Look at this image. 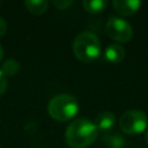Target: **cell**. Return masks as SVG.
<instances>
[{
    "label": "cell",
    "mask_w": 148,
    "mask_h": 148,
    "mask_svg": "<svg viewBox=\"0 0 148 148\" xmlns=\"http://www.w3.org/2000/svg\"><path fill=\"white\" fill-rule=\"evenodd\" d=\"M145 139H146V143H147V146H148V130H147V132H146V136H145Z\"/></svg>",
    "instance_id": "e0dca14e"
},
{
    "label": "cell",
    "mask_w": 148,
    "mask_h": 148,
    "mask_svg": "<svg viewBox=\"0 0 148 148\" xmlns=\"http://www.w3.org/2000/svg\"><path fill=\"white\" fill-rule=\"evenodd\" d=\"M126 54L125 49L119 44H110L104 51V58L111 64H118L124 60Z\"/></svg>",
    "instance_id": "52a82bcc"
},
{
    "label": "cell",
    "mask_w": 148,
    "mask_h": 148,
    "mask_svg": "<svg viewBox=\"0 0 148 148\" xmlns=\"http://www.w3.org/2000/svg\"><path fill=\"white\" fill-rule=\"evenodd\" d=\"M0 5H1V3H0Z\"/></svg>",
    "instance_id": "d6986e66"
},
{
    "label": "cell",
    "mask_w": 148,
    "mask_h": 148,
    "mask_svg": "<svg viewBox=\"0 0 148 148\" xmlns=\"http://www.w3.org/2000/svg\"><path fill=\"white\" fill-rule=\"evenodd\" d=\"M148 125V118L146 113L141 110L133 109L124 112L119 119L120 130L130 135H135L142 133Z\"/></svg>",
    "instance_id": "277c9868"
},
{
    "label": "cell",
    "mask_w": 148,
    "mask_h": 148,
    "mask_svg": "<svg viewBox=\"0 0 148 148\" xmlns=\"http://www.w3.org/2000/svg\"><path fill=\"white\" fill-rule=\"evenodd\" d=\"M98 130L88 118H77L67 126L65 139L71 148H87L97 138Z\"/></svg>",
    "instance_id": "6da1fadb"
},
{
    "label": "cell",
    "mask_w": 148,
    "mask_h": 148,
    "mask_svg": "<svg viewBox=\"0 0 148 148\" xmlns=\"http://www.w3.org/2000/svg\"><path fill=\"white\" fill-rule=\"evenodd\" d=\"M2 58H3V49H2V46L0 45V61L2 60Z\"/></svg>",
    "instance_id": "2e32d148"
},
{
    "label": "cell",
    "mask_w": 148,
    "mask_h": 148,
    "mask_svg": "<svg viewBox=\"0 0 148 148\" xmlns=\"http://www.w3.org/2000/svg\"><path fill=\"white\" fill-rule=\"evenodd\" d=\"M73 53L82 62L95 61L101 54V42L91 31L80 32L73 40Z\"/></svg>",
    "instance_id": "7a4b0ae2"
},
{
    "label": "cell",
    "mask_w": 148,
    "mask_h": 148,
    "mask_svg": "<svg viewBox=\"0 0 148 148\" xmlns=\"http://www.w3.org/2000/svg\"><path fill=\"white\" fill-rule=\"evenodd\" d=\"M7 87H8V79H7V76L2 73V71L0 69V96L6 91Z\"/></svg>",
    "instance_id": "5bb4252c"
},
{
    "label": "cell",
    "mask_w": 148,
    "mask_h": 148,
    "mask_svg": "<svg viewBox=\"0 0 148 148\" xmlns=\"http://www.w3.org/2000/svg\"><path fill=\"white\" fill-rule=\"evenodd\" d=\"M105 31L110 38L120 43L130 42L133 37L132 25L127 21L118 16H110L105 25Z\"/></svg>",
    "instance_id": "5b68a950"
},
{
    "label": "cell",
    "mask_w": 148,
    "mask_h": 148,
    "mask_svg": "<svg viewBox=\"0 0 148 148\" xmlns=\"http://www.w3.org/2000/svg\"><path fill=\"white\" fill-rule=\"evenodd\" d=\"M1 71L7 77L8 76H14L20 71V64L15 59H8L3 62L2 67H1Z\"/></svg>",
    "instance_id": "7c38bea8"
},
{
    "label": "cell",
    "mask_w": 148,
    "mask_h": 148,
    "mask_svg": "<svg viewBox=\"0 0 148 148\" xmlns=\"http://www.w3.org/2000/svg\"><path fill=\"white\" fill-rule=\"evenodd\" d=\"M104 142L108 148H124V146L126 143L125 139L118 133H112V134L105 135Z\"/></svg>",
    "instance_id": "8fae6325"
},
{
    "label": "cell",
    "mask_w": 148,
    "mask_h": 148,
    "mask_svg": "<svg viewBox=\"0 0 148 148\" xmlns=\"http://www.w3.org/2000/svg\"><path fill=\"white\" fill-rule=\"evenodd\" d=\"M82 6L88 13L97 14L103 12L106 8L108 1L106 0H84L82 1Z\"/></svg>",
    "instance_id": "9c48e42d"
},
{
    "label": "cell",
    "mask_w": 148,
    "mask_h": 148,
    "mask_svg": "<svg viewBox=\"0 0 148 148\" xmlns=\"http://www.w3.org/2000/svg\"><path fill=\"white\" fill-rule=\"evenodd\" d=\"M52 5L58 9H67L73 5V1L72 0H53Z\"/></svg>",
    "instance_id": "4fadbf2b"
},
{
    "label": "cell",
    "mask_w": 148,
    "mask_h": 148,
    "mask_svg": "<svg viewBox=\"0 0 148 148\" xmlns=\"http://www.w3.org/2000/svg\"><path fill=\"white\" fill-rule=\"evenodd\" d=\"M141 2L139 0H113V9L123 16H131L139 10Z\"/></svg>",
    "instance_id": "8992f818"
},
{
    "label": "cell",
    "mask_w": 148,
    "mask_h": 148,
    "mask_svg": "<svg viewBox=\"0 0 148 148\" xmlns=\"http://www.w3.org/2000/svg\"><path fill=\"white\" fill-rule=\"evenodd\" d=\"M47 5H49V2L45 0H27L24 2L25 8L30 13L36 14V15L43 14L47 9Z\"/></svg>",
    "instance_id": "30bf717a"
},
{
    "label": "cell",
    "mask_w": 148,
    "mask_h": 148,
    "mask_svg": "<svg viewBox=\"0 0 148 148\" xmlns=\"http://www.w3.org/2000/svg\"><path fill=\"white\" fill-rule=\"evenodd\" d=\"M116 124V117L110 111H102L95 118V125L97 130L110 131Z\"/></svg>",
    "instance_id": "ba28073f"
},
{
    "label": "cell",
    "mask_w": 148,
    "mask_h": 148,
    "mask_svg": "<svg viewBox=\"0 0 148 148\" xmlns=\"http://www.w3.org/2000/svg\"><path fill=\"white\" fill-rule=\"evenodd\" d=\"M47 111L53 119L58 121H67L77 113L79 103L73 95L59 94L50 99Z\"/></svg>",
    "instance_id": "3957f363"
},
{
    "label": "cell",
    "mask_w": 148,
    "mask_h": 148,
    "mask_svg": "<svg viewBox=\"0 0 148 148\" xmlns=\"http://www.w3.org/2000/svg\"><path fill=\"white\" fill-rule=\"evenodd\" d=\"M6 31H7V23L3 20V17L0 16V37L3 36L6 34Z\"/></svg>",
    "instance_id": "9a60e30c"
},
{
    "label": "cell",
    "mask_w": 148,
    "mask_h": 148,
    "mask_svg": "<svg viewBox=\"0 0 148 148\" xmlns=\"http://www.w3.org/2000/svg\"><path fill=\"white\" fill-rule=\"evenodd\" d=\"M0 148H1V146H0Z\"/></svg>",
    "instance_id": "ac0fdd59"
}]
</instances>
